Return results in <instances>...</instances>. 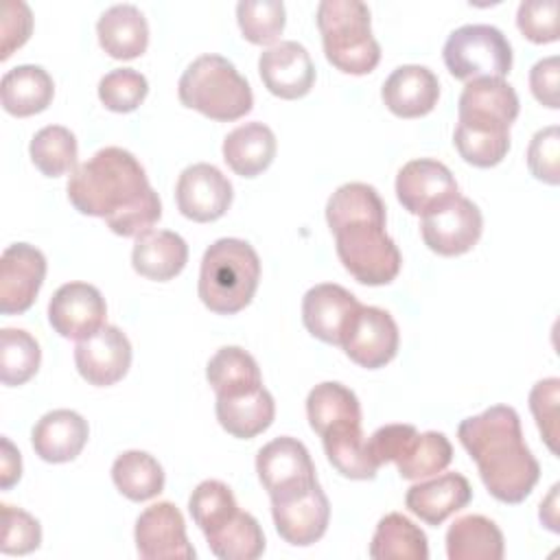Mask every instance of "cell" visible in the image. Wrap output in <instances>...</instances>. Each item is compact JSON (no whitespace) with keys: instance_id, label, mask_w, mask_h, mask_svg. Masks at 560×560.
Segmentation results:
<instances>
[{"instance_id":"obj_1","label":"cell","mask_w":560,"mask_h":560,"mask_svg":"<svg viewBox=\"0 0 560 560\" xmlns=\"http://www.w3.org/2000/svg\"><path fill=\"white\" fill-rule=\"evenodd\" d=\"M68 199L81 214L105 219L118 236H138L162 217V203L138 158L120 147L98 149L68 179Z\"/></svg>"},{"instance_id":"obj_15","label":"cell","mask_w":560,"mask_h":560,"mask_svg":"<svg viewBox=\"0 0 560 560\" xmlns=\"http://www.w3.org/2000/svg\"><path fill=\"white\" fill-rule=\"evenodd\" d=\"M46 278V256L28 243H13L0 258V311L2 315L26 313Z\"/></svg>"},{"instance_id":"obj_48","label":"cell","mask_w":560,"mask_h":560,"mask_svg":"<svg viewBox=\"0 0 560 560\" xmlns=\"http://www.w3.org/2000/svg\"><path fill=\"white\" fill-rule=\"evenodd\" d=\"M558 79H560V59L556 55L536 61L529 70V88L538 103L549 109L560 107L558 96Z\"/></svg>"},{"instance_id":"obj_38","label":"cell","mask_w":560,"mask_h":560,"mask_svg":"<svg viewBox=\"0 0 560 560\" xmlns=\"http://www.w3.org/2000/svg\"><path fill=\"white\" fill-rule=\"evenodd\" d=\"M77 138L68 127H42L28 144V155L37 171L46 177H59L77 168Z\"/></svg>"},{"instance_id":"obj_23","label":"cell","mask_w":560,"mask_h":560,"mask_svg":"<svg viewBox=\"0 0 560 560\" xmlns=\"http://www.w3.org/2000/svg\"><path fill=\"white\" fill-rule=\"evenodd\" d=\"M518 96L505 79L468 81L459 94V120H477L510 127L518 116Z\"/></svg>"},{"instance_id":"obj_22","label":"cell","mask_w":560,"mask_h":560,"mask_svg":"<svg viewBox=\"0 0 560 560\" xmlns=\"http://www.w3.org/2000/svg\"><path fill=\"white\" fill-rule=\"evenodd\" d=\"M472 499L468 479L459 472H442L433 479L413 483L405 494V505L427 525H442L451 514L464 510Z\"/></svg>"},{"instance_id":"obj_37","label":"cell","mask_w":560,"mask_h":560,"mask_svg":"<svg viewBox=\"0 0 560 560\" xmlns=\"http://www.w3.org/2000/svg\"><path fill=\"white\" fill-rule=\"evenodd\" d=\"M210 551L221 560H256L265 551V534L249 512H236L223 527L206 536Z\"/></svg>"},{"instance_id":"obj_35","label":"cell","mask_w":560,"mask_h":560,"mask_svg":"<svg viewBox=\"0 0 560 560\" xmlns=\"http://www.w3.org/2000/svg\"><path fill=\"white\" fill-rule=\"evenodd\" d=\"M453 144L464 162L477 168H490L503 162L510 151V127L457 120Z\"/></svg>"},{"instance_id":"obj_3","label":"cell","mask_w":560,"mask_h":560,"mask_svg":"<svg viewBox=\"0 0 560 560\" xmlns=\"http://www.w3.org/2000/svg\"><path fill=\"white\" fill-rule=\"evenodd\" d=\"M258 280L256 249L243 238H219L203 252L197 291L212 313L234 315L252 302Z\"/></svg>"},{"instance_id":"obj_5","label":"cell","mask_w":560,"mask_h":560,"mask_svg":"<svg viewBox=\"0 0 560 560\" xmlns=\"http://www.w3.org/2000/svg\"><path fill=\"white\" fill-rule=\"evenodd\" d=\"M326 59L346 74H368L381 61V46L372 35L370 9L361 0H322L317 7Z\"/></svg>"},{"instance_id":"obj_16","label":"cell","mask_w":560,"mask_h":560,"mask_svg":"<svg viewBox=\"0 0 560 560\" xmlns=\"http://www.w3.org/2000/svg\"><path fill=\"white\" fill-rule=\"evenodd\" d=\"M74 365L90 385L109 387L129 372L131 343L118 326L105 324L98 332L77 343Z\"/></svg>"},{"instance_id":"obj_19","label":"cell","mask_w":560,"mask_h":560,"mask_svg":"<svg viewBox=\"0 0 560 560\" xmlns=\"http://www.w3.org/2000/svg\"><path fill=\"white\" fill-rule=\"evenodd\" d=\"M361 302L341 284L322 282L304 293L302 322L306 330L319 341L339 346Z\"/></svg>"},{"instance_id":"obj_41","label":"cell","mask_w":560,"mask_h":560,"mask_svg":"<svg viewBox=\"0 0 560 560\" xmlns=\"http://www.w3.org/2000/svg\"><path fill=\"white\" fill-rule=\"evenodd\" d=\"M236 22L249 44L269 46L282 35L287 11L278 0H241L236 4Z\"/></svg>"},{"instance_id":"obj_32","label":"cell","mask_w":560,"mask_h":560,"mask_svg":"<svg viewBox=\"0 0 560 560\" xmlns=\"http://www.w3.org/2000/svg\"><path fill=\"white\" fill-rule=\"evenodd\" d=\"M370 558L374 560H427V534L405 514H385L370 542Z\"/></svg>"},{"instance_id":"obj_34","label":"cell","mask_w":560,"mask_h":560,"mask_svg":"<svg viewBox=\"0 0 560 560\" xmlns=\"http://www.w3.org/2000/svg\"><path fill=\"white\" fill-rule=\"evenodd\" d=\"M365 435L361 431V424H343V427H335L328 433L322 435V444H324V453L330 462V466L348 477V479H374L378 472V466L374 464V459L368 453V444H365Z\"/></svg>"},{"instance_id":"obj_2","label":"cell","mask_w":560,"mask_h":560,"mask_svg":"<svg viewBox=\"0 0 560 560\" xmlns=\"http://www.w3.org/2000/svg\"><path fill=\"white\" fill-rule=\"evenodd\" d=\"M457 438L497 501L514 505L532 494L540 479V464L523 440L514 407L492 405L479 416L462 420Z\"/></svg>"},{"instance_id":"obj_21","label":"cell","mask_w":560,"mask_h":560,"mask_svg":"<svg viewBox=\"0 0 560 560\" xmlns=\"http://www.w3.org/2000/svg\"><path fill=\"white\" fill-rule=\"evenodd\" d=\"M88 435L90 427L81 413L72 409H52L35 422L31 444L39 459L48 464H66L83 451Z\"/></svg>"},{"instance_id":"obj_10","label":"cell","mask_w":560,"mask_h":560,"mask_svg":"<svg viewBox=\"0 0 560 560\" xmlns=\"http://www.w3.org/2000/svg\"><path fill=\"white\" fill-rule=\"evenodd\" d=\"M396 197L407 212L427 217L457 199L459 186L446 164L431 158H418L398 171Z\"/></svg>"},{"instance_id":"obj_40","label":"cell","mask_w":560,"mask_h":560,"mask_svg":"<svg viewBox=\"0 0 560 560\" xmlns=\"http://www.w3.org/2000/svg\"><path fill=\"white\" fill-rule=\"evenodd\" d=\"M188 512L203 536H208L223 527L238 512V505L228 483L219 479H206L192 490L188 499Z\"/></svg>"},{"instance_id":"obj_30","label":"cell","mask_w":560,"mask_h":560,"mask_svg":"<svg viewBox=\"0 0 560 560\" xmlns=\"http://www.w3.org/2000/svg\"><path fill=\"white\" fill-rule=\"evenodd\" d=\"M206 378L214 389L217 398L243 396L262 387V376L256 359L238 346L219 348L206 365Z\"/></svg>"},{"instance_id":"obj_28","label":"cell","mask_w":560,"mask_h":560,"mask_svg":"<svg viewBox=\"0 0 560 560\" xmlns=\"http://www.w3.org/2000/svg\"><path fill=\"white\" fill-rule=\"evenodd\" d=\"M214 411L219 424L230 435L238 440H252L271 427L276 418V402L265 387H258L256 392L243 396L217 398Z\"/></svg>"},{"instance_id":"obj_43","label":"cell","mask_w":560,"mask_h":560,"mask_svg":"<svg viewBox=\"0 0 560 560\" xmlns=\"http://www.w3.org/2000/svg\"><path fill=\"white\" fill-rule=\"evenodd\" d=\"M0 514H2V536H0L2 553L24 556L39 547L42 527L35 516L9 503L0 505Z\"/></svg>"},{"instance_id":"obj_50","label":"cell","mask_w":560,"mask_h":560,"mask_svg":"<svg viewBox=\"0 0 560 560\" xmlns=\"http://www.w3.org/2000/svg\"><path fill=\"white\" fill-rule=\"evenodd\" d=\"M22 477V457L20 451L11 444L9 438H2V453H0V486L9 490Z\"/></svg>"},{"instance_id":"obj_27","label":"cell","mask_w":560,"mask_h":560,"mask_svg":"<svg viewBox=\"0 0 560 560\" xmlns=\"http://www.w3.org/2000/svg\"><path fill=\"white\" fill-rule=\"evenodd\" d=\"M55 96L52 77L33 63L15 66L4 72L0 83V101L7 114L26 118L44 112Z\"/></svg>"},{"instance_id":"obj_13","label":"cell","mask_w":560,"mask_h":560,"mask_svg":"<svg viewBox=\"0 0 560 560\" xmlns=\"http://www.w3.org/2000/svg\"><path fill=\"white\" fill-rule=\"evenodd\" d=\"M136 549L144 560H192L182 512L171 501L149 505L136 521Z\"/></svg>"},{"instance_id":"obj_33","label":"cell","mask_w":560,"mask_h":560,"mask_svg":"<svg viewBox=\"0 0 560 560\" xmlns=\"http://www.w3.org/2000/svg\"><path fill=\"white\" fill-rule=\"evenodd\" d=\"M453 462V446L448 438L440 431H424L411 433L405 444L400 446L394 464L398 475L409 481L433 477Z\"/></svg>"},{"instance_id":"obj_6","label":"cell","mask_w":560,"mask_h":560,"mask_svg":"<svg viewBox=\"0 0 560 560\" xmlns=\"http://www.w3.org/2000/svg\"><path fill=\"white\" fill-rule=\"evenodd\" d=\"M387 217L348 219L330 228L335 249L346 271L361 284H389L402 265V256L385 232Z\"/></svg>"},{"instance_id":"obj_11","label":"cell","mask_w":560,"mask_h":560,"mask_svg":"<svg viewBox=\"0 0 560 560\" xmlns=\"http://www.w3.org/2000/svg\"><path fill=\"white\" fill-rule=\"evenodd\" d=\"M420 232L431 252L440 256H462L477 245L483 232V217L477 203L459 195L444 208L422 217Z\"/></svg>"},{"instance_id":"obj_45","label":"cell","mask_w":560,"mask_h":560,"mask_svg":"<svg viewBox=\"0 0 560 560\" xmlns=\"http://www.w3.org/2000/svg\"><path fill=\"white\" fill-rule=\"evenodd\" d=\"M518 31L534 44H549L558 39V2L556 0H525L516 11Z\"/></svg>"},{"instance_id":"obj_7","label":"cell","mask_w":560,"mask_h":560,"mask_svg":"<svg viewBox=\"0 0 560 560\" xmlns=\"http://www.w3.org/2000/svg\"><path fill=\"white\" fill-rule=\"evenodd\" d=\"M448 72L459 81L503 79L512 68L508 37L490 24H464L455 28L442 50Z\"/></svg>"},{"instance_id":"obj_4","label":"cell","mask_w":560,"mask_h":560,"mask_svg":"<svg viewBox=\"0 0 560 560\" xmlns=\"http://www.w3.org/2000/svg\"><path fill=\"white\" fill-rule=\"evenodd\" d=\"M177 96L184 107L210 120L230 122L252 112L254 94L236 66L221 55L197 57L179 77Z\"/></svg>"},{"instance_id":"obj_8","label":"cell","mask_w":560,"mask_h":560,"mask_svg":"<svg viewBox=\"0 0 560 560\" xmlns=\"http://www.w3.org/2000/svg\"><path fill=\"white\" fill-rule=\"evenodd\" d=\"M256 472L271 501L298 497L317 483L308 448L291 435L276 438L258 451Z\"/></svg>"},{"instance_id":"obj_9","label":"cell","mask_w":560,"mask_h":560,"mask_svg":"<svg viewBox=\"0 0 560 560\" xmlns=\"http://www.w3.org/2000/svg\"><path fill=\"white\" fill-rule=\"evenodd\" d=\"M400 335L394 317L378 306H359L352 315L341 348L350 361L365 370L385 368L398 352Z\"/></svg>"},{"instance_id":"obj_47","label":"cell","mask_w":560,"mask_h":560,"mask_svg":"<svg viewBox=\"0 0 560 560\" xmlns=\"http://www.w3.org/2000/svg\"><path fill=\"white\" fill-rule=\"evenodd\" d=\"M33 31V15L26 2L9 0L2 7V48L0 59H9L15 48L24 46Z\"/></svg>"},{"instance_id":"obj_17","label":"cell","mask_w":560,"mask_h":560,"mask_svg":"<svg viewBox=\"0 0 560 560\" xmlns=\"http://www.w3.org/2000/svg\"><path fill=\"white\" fill-rule=\"evenodd\" d=\"M258 72L265 88L284 101L306 96L315 83L313 59L308 50L293 39L280 42L260 52Z\"/></svg>"},{"instance_id":"obj_42","label":"cell","mask_w":560,"mask_h":560,"mask_svg":"<svg viewBox=\"0 0 560 560\" xmlns=\"http://www.w3.org/2000/svg\"><path fill=\"white\" fill-rule=\"evenodd\" d=\"M149 83L147 77L133 68H116L98 81L101 103L116 114H127L140 107L147 98Z\"/></svg>"},{"instance_id":"obj_51","label":"cell","mask_w":560,"mask_h":560,"mask_svg":"<svg viewBox=\"0 0 560 560\" xmlns=\"http://www.w3.org/2000/svg\"><path fill=\"white\" fill-rule=\"evenodd\" d=\"M556 499H558V483L551 488L549 497L540 503V521L545 523V527H549L551 532H560L558 527V510H556Z\"/></svg>"},{"instance_id":"obj_14","label":"cell","mask_w":560,"mask_h":560,"mask_svg":"<svg viewBox=\"0 0 560 560\" xmlns=\"http://www.w3.org/2000/svg\"><path fill=\"white\" fill-rule=\"evenodd\" d=\"M232 197L230 179L212 164H190L177 177V210L190 221L210 223L221 219L232 206Z\"/></svg>"},{"instance_id":"obj_39","label":"cell","mask_w":560,"mask_h":560,"mask_svg":"<svg viewBox=\"0 0 560 560\" xmlns=\"http://www.w3.org/2000/svg\"><path fill=\"white\" fill-rule=\"evenodd\" d=\"M42 361L37 339L22 328L0 330V381L7 387H18L31 381Z\"/></svg>"},{"instance_id":"obj_49","label":"cell","mask_w":560,"mask_h":560,"mask_svg":"<svg viewBox=\"0 0 560 560\" xmlns=\"http://www.w3.org/2000/svg\"><path fill=\"white\" fill-rule=\"evenodd\" d=\"M418 429L413 424H385L378 427L368 440V453L374 459V464L381 468L387 462H394V457L398 455L400 446L405 444V440L416 433Z\"/></svg>"},{"instance_id":"obj_12","label":"cell","mask_w":560,"mask_h":560,"mask_svg":"<svg viewBox=\"0 0 560 560\" xmlns=\"http://www.w3.org/2000/svg\"><path fill=\"white\" fill-rule=\"evenodd\" d=\"M107 304L101 291L88 282L61 284L48 302V322L63 339H88L105 326Z\"/></svg>"},{"instance_id":"obj_26","label":"cell","mask_w":560,"mask_h":560,"mask_svg":"<svg viewBox=\"0 0 560 560\" xmlns=\"http://www.w3.org/2000/svg\"><path fill=\"white\" fill-rule=\"evenodd\" d=\"M276 136L273 131L254 120L232 129L223 140V160L241 177H256L267 171L276 158Z\"/></svg>"},{"instance_id":"obj_36","label":"cell","mask_w":560,"mask_h":560,"mask_svg":"<svg viewBox=\"0 0 560 560\" xmlns=\"http://www.w3.org/2000/svg\"><path fill=\"white\" fill-rule=\"evenodd\" d=\"M112 481L129 501H149L164 490V468L147 451H125L112 464Z\"/></svg>"},{"instance_id":"obj_25","label":"cell","mask_w":560,"mask_h":560,"mask_svg":"<svg viewBox=\"0 0 560 560\" xmlns=\"http://www.w3.org/2000/svg\"><path fill=\"white\" fill-rule=\"evenodd\" d=\"M101 48L114 59H136L149 46V24L133 4H114L96 22Z\"/></svg>"},{"instance_id":"obj_31","label":"cell","mask_w":560,"mask_h":560,"mask_svg":"<svg viewBox=\"0 0 560 560\" xmlns=\"http://www.w3.org/2000/svg\"><path fill=\"white\" fill-rule=\"evenodd\" d=\"M306 416L311 429L322 438L335 427L361 424V405L350 387L337 381H324L308 392Z\"/></svg>"},{"instance_id":"obj_29","label":"cell","mask_w":560,"mask_h":560,"mask_svg":"<svg viewBox=\"0 0 560 560\" xmlns=\"http://www.w3.org/2000/svg\"><path fill=\"white\" fill-rule=\"evenodd\" d=\"M503 551L501 529L481 514L462 516L446 532L448 560H501Z\"/></svg>"},{"instance_id":"obj_18","label":"cell","mask_w":560,"mask_h":560,"mask_svg":"<svg viewBox=\"0 0 560 560\" xmlns=\"http://www.w3.org/2000/svg\"><path fill=\"white\" fill-rule=\"evenodd\" d=\"M271 516L276 532L284 542L308 547L326 534L330 521V503L322 486L315 483L311 490L298 497L271 501Z\"/></svg>"},{"instance_id":"obj_20","label":"cell","mask_w":560,"mask_h":560,"mask_svg":"<svg viewBox=\"0 0 560 560\" xmlns=\"http://www.w3.org/2000/svg\"><path fill=\"white\" fill-rule=\"evenodd\" d=\"M381 98L398 118H420L433 112L440 98V81L427 66H398L383 83Z\"/></svg>"},{"instance_id":"obj_46","label":"cell","mask_w":560,"mask_h":560,"mask_svg":"<svg viewBox=\"0 0 560 560\" xmlns=\"http://www.w3.org/2000/svg\"><path fill=\"white\" fill-rule=\"evenodd\" d=\"M558 396L560 381L556 376L538 381L529 392V409L551 453H558Z\"/></svg>"},{"instance_id":"obj_24","label":"cell","mask_w":560,"mask_h":560,"mask_svg":"<svg viewBox=\"0 0 560 560\" xmlns=\"http://www.w3.org/2000/svg\"><path fill=\"white\" fill-rule=\"evenodd\" d=\"M188 262L186 241L171 230H147L136 236L131 249L133 269L155 282L173 280Z\"/></svg>"},{"instance_id":"obj_44","label":"cell","mask_w":560,"mask_h":560,"mask_svg":"<svg viewBox=\"0 0 560 560\" xmlns=\"http://www.w3.org/2000/svg\"><path fill=\"white\" fill-rule=\"evenodd\" d=\"M527 168L545 184L556 186L560 182V129L556 125L534 133L527 147Z\"/></svg>"}]
</instances>
